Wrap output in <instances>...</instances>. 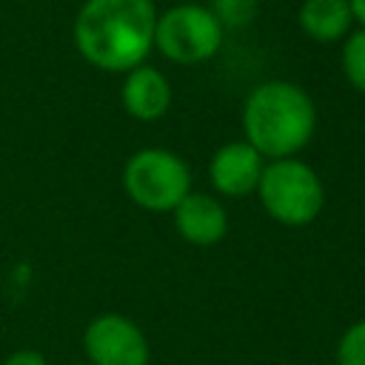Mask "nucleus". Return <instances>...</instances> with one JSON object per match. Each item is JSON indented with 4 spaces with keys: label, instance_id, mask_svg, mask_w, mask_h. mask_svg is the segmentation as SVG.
I'll return each mask as SVG.
<instances>
[{
    "label": "nucleus",
    "instance_id": "nucleus-10",
    "mask_svg": "<svg viewBox=\"0 0 365 365\" xmlns=\"http://www.w3.org/2000/svg\"><path fill=\"white\" fill-rule=\"evenodd\" d=\"M299 31L314 43H342L354 29V11L348 0H302L297 9Z\"/></svg>",
    "mask_w": 365,
    "mask_h": 365
},
{
    "label": "nucleus",
    "instance_id": "nucleus-14",
    "mask_svg": "<svg viewBox=\"0 0 365 365\" xmlns=\"http://www.w3.org/2000/svg\"><path fill=\"white\" fill-rule=\"evenodd\" d=\"M0 365H48V359L34 348H20V351H11Z\"/></svg>",
    "mask_w": 365,
    "mask_h": 365
},
{
    "label": "nucleus",
    "instance_id": "nucleus-11",
    "mask_svg": "<svg viewBox=\"0 0 365 365\" xmlns=\"http://www.w3.org/2000/svg\"><path fill=\"white\" fill-rule=\"evenodd\" d=\"M339 68L345 83L365 94V29H354L342 43H339Z\"/></svg>",
    "mask_w": 365,
    "mask_h": 365
},
{
    "label": "nucleus",
    "instance_id": "nucleus-8",
    "mask_svg": "<svg viewBox=\"0 0 365 365\" xmlns=\"http://www.w3.org/2000/svg\"><path fill=\"white\" fill-rule=\"evenodd\" d=\"M171 100H174V88L163 68H157L151 63H140L123 74L120 103L131 120L154 123L168 114Z\"/></svg>",
    "mask_w": 365,
    "mask_h": 365
},
{
    "label": "nucleus",
    "instance_id": "nucleus-7",
    "mask_svg": "<svg viewBox=\"0 0 365 365\" xmlns=\"http://www.w3.org/2000/svg\"><path fill=\"white\" fill-rule=\"evenodd\" d=\"M262 168L265 160L257 148H251L245 140H228L211 154L205 165L211 194H217L220 200H240L257 194Z\"/></svg>",
    "mask_w": 365,
    "mask_h": 365
},
{
    "label": "nucleus",
    "instance_id": "nucleus-6",
    "mask_svg": "<svg viewBox=\"0 0 365 365\" xmlns=\"http://www.w3.org/2000/svg\"><path fill=\"white\" fill-rule=\"evenodd\" d=\"M83 354L88 365H148L151 345L145 331L125 314H97L83 331Z\"/></svg>",
    "mask_w": 365,
    "mask_h": 365
},
{
    "label": "nucleus",
    "instance_id": "nucleus-13",
    "mask_svg": "<svg viewBox=\"0 0 365 365\" xmlns=\"http://www.w3.org/2000/svg\"><path fill=\"white\" fill-rule=\"evenodd\" d=\"M336 365H365V317L351 322L336 339Z\"/></svg>",
    "mask_w": 365,
    "mask_h": 365
},
{
    "label": "nucleus",
    "instance_id": "nucleus-16",
    "mask_svg": "<svg viewBox=\"0 0 365 365\" xmlns=\"http://www.w3.org/2000/svg\"><path fill=\"white\" fill-rule=\"evenodd\" d=\"M74 365H88V362H86V359H83V362H74Z\"/></svg>",
    "mask_w": 365,
    "mask_h": 365
},
{
    "label": "nucleus",
    "instance_id": "nucleus-2",
    "mask_svg": "<svg viewBox=\"0 0 365 365\" xmlns=\"http://www.w3.org/2000/svg\"><path fill=\"white\" fill-rule=\"evenodd\" d=\"M242 140L268 160L299 157L314 140L317 106L311 94L291 80H265L254 86L240 111Z\"/></svg>",
    "mask_w": 365,
    "mask_h": 365
},
{
    "label": "nucleus",
    "instance_id": "nucleus-15",
    "mask_svg": "<svg viewBox=\"0 0 365 365\" xmlns=\"http://www.w3.org/2000/svg\"><path fill=\"white\" fill-rule=\"evenodd\" d=\"M351 3V11H354V23L359 29H365V0H348Z\"/></svg>",
    "mask_w": 365,
    "mask_h": 365
},
{
    "label": "nucleus",
    "instance_id": "nucleus-3",
    "mask_svg": "<svg viewBox=\"0 0 365 365\" xmlns=\"http://www.w3.org/2000/svg\"><path fill=\"white\" fill-rule=\"evenodd\" d=\"M257 197L262 211L285 228L311 225L325 208V185L319 174L299 157L268 160L257 185Z\"/></svg>",
    "mask_w": 365,
    "mask_h": 365
},
{
    "label": "nucleus",
    "instance_id": "nucleus-12",
    "mask_svg": "<svg viewBox=\"0 0 365 365\" xmlns=\"http://www.w3.org/2000/svg\"><path fill=\"white\" fill-rule=\"evenodd\" d=\"M208 9L222 29H245L259 11V0H208Z\"/></svg>",
    "mask_w": 365,
    "mask_h": 365
},
{
    "label": "nucleus",
    "instance_id": "nucleus-5",
    "mask_svg": "<svg viewBox=\"0 0 365 365\" xmlns=\"http://www.w3.org/2000/svg\"><path fill=\"white\" fill-rule=\"evenodd\" d=\"M225 29L208 3H177L157 11L154 51L174 66H200L217 57Z\"/></svg>",
    "mask_w": 365,
    "mask_h": 365
},
{
    "label": "nucleus",
    "instance_id": "nucleus-4",
    "mask_svg": "<svg viewBox=\"0 0 365 365\" xmlns=\"http://www.w3.org/2000/svg\"><path fill=\"white\" fill-rule=\"evenodd\" d=\"M191 165L171 148L145 145L137 148L123 165L125 197L151 214H171L194 191Z\"/></svg>",
    "mask_w": 365,
    "mask_h": 365
},
{
    "label": "nucleus",
    "instance_id": "nucleus-9",
    "mask_svg": "<svg viewBox=\"0 0 365 365\" xmlns=\"http://www.w3.org/2000/svg\"><path fill=\"white\" fill-rule=\"evenodd\" d=\"M171 220L180 240H185L194 248H211L222 242L228 234V211L222 200L208 191H191L171 211Z\"/></svg>",
    "mask_w": 365,
    "mask_h": 365
},
{
    "label": "nucleus",
    "instance_id": "nucleus-1",
    "mask_svg": "<svg viewBox=\"0 0 365 365\" xmlns=\"http://www.w3.org/2000/svg\"><path fill=\"white\" fill-rule=\"evenodd\" d=\"M154 0H83L71 23L77 54L108 74L148 63L157 26Z\"/></svg>",
    "mask_w": 365,
    "mask_h": 365
}]
</instances>
